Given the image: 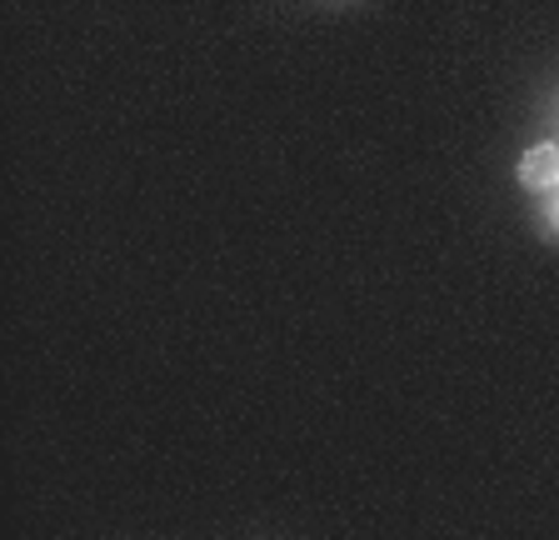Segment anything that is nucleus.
Returning <instances> with one entry per match:
<instances>
[{
  "label": "nucleus",
  "instance_id": "1",
  "mask_svg": "<svg viewBox=\"0 0 559 540\" xmlns=\"http://www.w3.org/2000/svg\"><path fill=\"white\" fill-rule=\"evenodd\" d=\"M520 186L535 190V196H549L559 186V151L555 145H535V151L520 161Z\"/></svg>",
  "mask_w": 559,
  "mask_h": 540
},
{
  "label": "nucleus",
  "instance_id": "2",
  "mask_svg": "<svg viewBox=\"0 0 559 540\" xmlns=\"http://www.w3.org/2000/svg\"><path fill=\"white\" fill-rule=\"evenodd\" d=\"M539 211H545V231L559 240V186L549 190V196H539Z\"/></svg>",
  "mask_w": 559,
  "mask_h": 540
},
{
  "label": "nucleus",
  "instance_id": "3",
  "mask_svg": "<svg viewBox=\"0 0 559 540\" xmlns=\"http://www.w3.org/2000/svg\"><path fill=\"white\" fill-rule=\"evenodd\" d=\"M549 145H555V151H559V110H555V141H549Z\"/></svg>",
  "mask_w": 559,
  "mask_h": 540
}]
</instances>
